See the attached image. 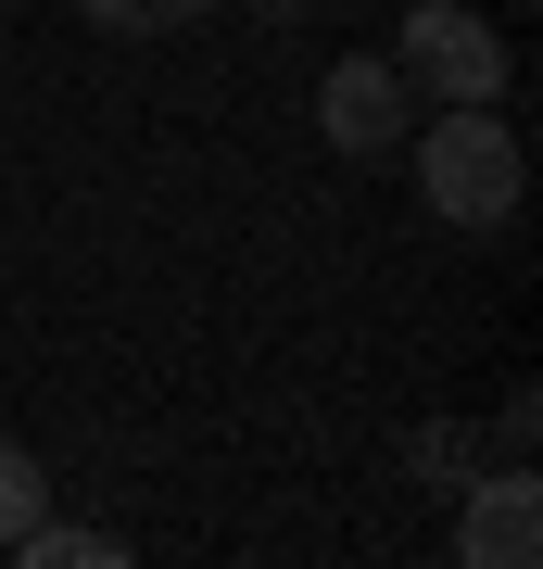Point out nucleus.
I'll return each instance as SVG.
<instances>
[{
    "label": "nucleus",
    "instance_id": "nucleus-8",
    "mask_svg": "<svg viewBox=\"0 0 543 569\" xmlns=\"http://www.w3.org/2000/svg\"><path fill=\"white\" fill-rule=\"evenodd\" d=\"M265 13H279V0H265Z\"/></svg>",
    "mask_w": 543,
    "mask_h": 569
},
{
    "label": "nucleus",
    "instance_id": "nucleus-3",
    "mask_svg": "<svg viewBox=\"0 0 543 569\" xmlns=\"http://www.w3.org/2000/svg\"><path fill=\"white\" fill-rule=\"evenodd\" d=\"M316 127H329V152H392L404 127H418L404 63H392V51H342V63L316 77Z\"/></svg>",
    "mask_w": 543,
    "mask_h": 569
},
{
    "label": "nucleus",
    "instance_id": "nucleus-6",
    "mask_svg": "<svg viewBox=\"0 0 543 569\" xmlns=\"http://www.w3.org/2000/svg\"><path fill=\"white\" fill-rule=\"evenodd\" d=\"M39 507H51V481H39V456H26L13 430H0V545H13V531L39 519Z\"/></svg>",
    "mask_w": 543,
    "mask_h": 569
},
{
    "label": "nucleus",
    "instance_id": "nucleus-1",
    "mask_svg": "<svg viewBox=\"0 0 543 569\" xmlns=\"http://www.w3.org/2000/svg\"><path fill=\"white\" fill-rule=\"evenodd\" d=\"M519 178H531V152L505 127V102H443V127L418 140V190H430L443 228H505L519 216Z\"/></svg>",
    "mask_w": 543,
    "mask_h": 569
},
{
    "label": "nucleus",
    "instance_id": "nucleus-4",
    "mask_svg": "<svg viewBox=\"0 0 543 569\" xmlns=\"http://www.w3.org/2000/svg\"><path fill=\"white\" fill-rule=\"evenodd\" d=\"M531 557H543V481H531V468L467 481V507H455V569H531Z\"/></svg>",
    "mask_w": 543,
    "mask_h": 569
},
{
    "label": "nucleus",
    "instance_id": "nucleus-7",
    "mask_svg": "<svg viewBox=\"0 0 543 569\" xmlns=\"http://www.w3.org/2000/svg\"><path fill=\"white\" fill-rule=\"evenodd\" d=\"M202 0H89V26H114V39H164V26H190Z\"/></svg>",
    "mask_w": 543,
    "mask_h": 569
},
{
    "label": "nucleus",
    "instance_id": "nucleus-2",
    "mask_svg": "<svg viewBox=\"0 0 543 569\" xmlns=\"http://www.w3.org/2000/svg\"><path fill=\"white\" fill-rule=\"evenodd\" d=\"M392 63H404V89H430V102H505V77H519L505 39H493V13H467V0H418Z\"/></svg>",
    "mask_w": 543,
    "mask_h": 569
},
{
    "label": "nucleus",
    "instance_id": "nucleus-5",
    "mask_svg": "<svg viewBox=\"0 0 543 569\" xmlns=\"http://www.w3.org/2000/svg\"><path fill=\"white\" fill-rule=\"evenodd\" d=\"M13 557H26V569H114L127 545H114V531H77V519H51V507H39V519L13 531Z\"/></svg>",
    "mask_w": 543,
    "mask_h": 569
}]
</instances>
